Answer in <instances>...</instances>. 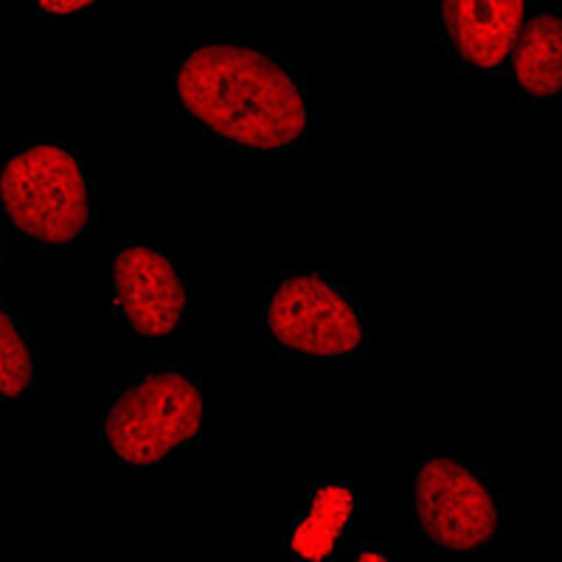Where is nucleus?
Segmentation results:
<instances>
[{"mask_svg": "<svg viewBox=\"0 0 562 562\" xmlns=\"http://www.w3.org/2000/svg\"><path fill=\"white\" fill-rule=\"evenodd\" d=\"M509 70L526 102H562V9H543L524 23Z\"/></svg>", "mask_w": 562, "mask_h": 562, "instance_id": "8", "label": "nucleus"}, {"mask_svg": "<svg viewBox=\"0 0 562 562\" xmlns=\"http://www.w3.org/2000/svg\"><path fill=\"white\" fill-rule=\"evenodd\" d=\"M262 335L279 355L304 363L366 358L371 329L344 284L324 273H288L262 299Z\"/></svg>", "mask_w": 562, "mask_h": 562, "instance_id": "5", "label": "nucleus"}, {"mask_svg": "<svg viewBox=\"0 0 562 562\" xmlns=\"http://www.w3.org/2000/svg\"><path fill=\"white\" fill-rule=\"evenodd\" d=\"M43 363L29 326L0 304V403H20L40 389Z\"/></svg>", "mask_w": 562, "mask_h": 562, "instance_id": "10", "label": "nucleus"}, {"mask_svg": "<svg viewBox=\"0 0 562 562\" xmlns=\"http://www.w3.org/2000/svg\"><path fill=\"white\" fill-rule=\"evenodd\" d=\"M411 512L416 531L436 554H484L506 531L498 479L467 456H422L414 464Z\"/></svg>", "mask_w": 562, "mask_h": 562, "instance_id": "4", "label": "nucleus"}, {"mask_svg": "<svg viewBox=\"0 0 562 562\" xmlns=\"http://www.w3.org/2000/svg\"><path fill=\"white\" fill-rule=\"evenodd\" d=\"M108 0H32V7L52 18H70V14H82L90 9L102 7Z\"/></svg>", "mask_w": 562, "mask_h": 562, "instance_id": "11", "label": "nucleus"}, {"mask_svg": "<svg viewBox=\"0 0 562 562\" xmlns=\"http://www.w3.org/2000/svg\"><path fill=\"white\" fill-rule=\"evenodd\" d=\"M0 220L40 250H68L97 223V198L77 147L29 140L0 164Z\"/></svg>", "mask_w": 562, "mask_h": 562, "instance_id": "2", "label": "nucleus"}, {"mask_svg": "<svg viewBox=\"0 0 562 562\" xmlns=\"http://www.w3.org/2000/svg\"><path fill=\"white\" fill-rule=\"evenodd\" d=\"M110 307L115 324L144 344H167L186 326L189 284L167 250L124 243L110 262Z\"/></svg>", "mask_w": 562, "mask_h": 562, "instance_id": "6", "label": "nucleus"}, {"mask_svg": "<svg viewBox=\"0 0 562 562\" xmlns=\"http://www.w3.org/2000/svg\"><path fill=\"white\" fill-rule=\"evenodd\" d=\"M200 430V380L180 366L133 371L99 408V445L122 467L164 464L192 448Z\"/></svg>", "mask_w": 562, "mask_h": 562, "instance_id": "3", "label": "nucleus"}, {"mask_svg": "<svg viewBox=\"0 0 562 562\" xmlns=\"http://www.w3.org/2000/svg\"><path fill=\"white\" fill-rule=\"evenodd\" d=\"M529 0H436L445 52L459 68L501 77L524 29Z\"/></svg>", "mask_w": 562, "mask_h": 562, "instance_id": "7", "label": "nucleus"}, {"mask_svg": "<svg viewBox=\"0 0 562 562\" xmlns=\"http://www.w3.org/2000/svg\"><path fill=\"white\" fill-rule=\"evenodd\" d=\"M358 498L346 484L318 486L310 498L307 512L301 515L295 529L290 531L288 549L301 560H324L338 549L346 526L355 518Z\"/></svg>", "mask_w": 562, "mask_h": 562, "instance_id": "9", "label": "nucleus"}, {"mask_svg": "<svg viewBox=\"0 0 562 562\" xmlns=\"http://www.w3.org/2000/svg\"><path fill=\"white\" fill-rule=\"evenodd\" d=\"M3 256H7V243H3V228H0V270H3Z\"/></svg>", "mask_w": 562, "mask_h": 562, "instance_id": "12", "label": "nucleus"}, {"mask_svg": "<svg viewBox=\"0 0 562 562\" xmlns=\"http://www.w3.org/2000/svg\"><path fill=\"white\" fill-rule=\"evenodd\" d=\"M175 113L237 153H290L310 138V99L284 54L250 40H200L169 74Z\"/></svg>", "mask_w": 562, "mask_h": 562, "instance_id": "1", "label": "nucleus"}]
</instances>
